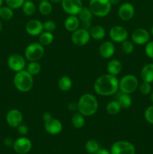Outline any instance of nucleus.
<instances>
[{"label": "nucleus", "mask_w": 153, "mask_h": 154, "mask_svg": "<svg viewBox=\"0 0 153 154\" xmlns=\"http://www.w3.org/2000/svg\"><path fill=\"white\" fill-rule=\"evenodd\" d=\"M93 88L99 96H112L118 90V80L116 76L108 73L99 76L94 81Z\"/></svg>", "instance_id": "f257e3e1"}, {"label": "nucleus", "mask_w": 153, "mask_h": 154, "mask_svg": "<svg viewBox=\"0 0 153 154\" xmlns=\"http://www.w3.org/2000/svg\"><path fill=\"white\" fill-rule=\"evenodd\" d=\"M98 109V102L92 93H84L77 102V111L84 117H91L96 114Z\"/></svg>", "instance_id": "f03ea898"}, {"label": "nucleus", "mask_w": 153, "mask_h": 154, "mask_svg": "<svg viewBox=\"0 0 153 154\" xmlns=\"http://www.w3.org/2000/svg\"><path fill=\"white\" fill-rule=\"evenodd\" d=\"M14 85L18 91L21 93H27L32 89L34 85V78L31 74L26 70L16 72L14 77Z\"/></svg>", "instance_id": "7ed1b4c3"}, {"label": "nucleus", "mask_w": 153, "mask_h": 154, "mask_svg": "<svg viewBox=\"0 0 153 154\" xmlns=\"http://www.w3.org/2000/svg\"><path fill=\"white\" fill-rule=\"evenodd\" d=\"M88 8L93 15L98 17H104L110 14L112 4L110 0H90Z\"/></svg>", "instance_id": "20e7f679"}, {"label": "nucleus", "mask_w": 153, "mask_h": 154, "mask_svg": "<svg viewBox=\"0 0 153 154\" xmlns=\"http://www.w3.org/2000/svg\"><path fill=\"white\" fill-rule=\"evenodd\" d=\"M139 82L136 77L134 75H125L118 81V90L121 93L131 94L137 89Z\"/></svg>", "instance_id": "39448f33"}, {"label": "nucleus", "mask_w": 153, "mask_h": 154, "mask_svg": "<svg viewBox=\"0 0 153 154\" xmlns=\"http://www.w3.org/2000/svg\"><path fill=\"white\" fill-rule=\"evenodd\" d=\"M44 54V47L39 42L29 44L24 51V57L29 62L39 61Z\"/></svg>", "instance_id": "423d86ee"}, {"label": "nucleus", "mask_w": 153, "mask_h": 154, "mask_svg": "<svg viewBox=\"0 0 153 154\" xmlns=\"http://www.w3.org/2000/svg\"><path fill=\"white\" fill-rule=\"evenodd\" d=\"M111 154H135L136 150L133 144L126 141H118L112 144L110 148Z\"/></svg>", "instance_id": "0eeeda50"}, {"label": "nucleus", "mask_w": 153, "mask_h": 154, "mask_svg": "<svg viewBox=\"0 0 153 154\" xmlns=\"http://www.w3.org/2000/svg\"><path fill=\"white\" fill-rule=\"evenodd\" d=\"M90 38H91V36H90L88 30L84 29L82 28L77 29L74 32H73L70 37L74 45L79 47L86 45L89 42Z\"/></svg>", "instance_id": "6e6552de"}, {"label": "nucleus", "mask_w": 153, "mask_h": 154, "mask_svg": "<svg viewBox=\"0 0 153 154\" xmlns=\"http://www.w3.org/2000/svg\"><path fill=\"white\" fill-rule=\"evenodd\" d=\"M8 66L14 72L22 71L26 67V59L21 54H13L8 59Z\"/></svg>", "instance_id": "1a4fd4ad"}, {"label": "nucleus", "mask_w": 153, "mask_h": 154, "mask_svg": "<svg viewBox=\"0 0 153 154\" xmlns=\"http://www.w3.org/2000/svg\"><path fill=\"white\" fill-rule=\"evenodd\" d=\"M109 35L111 40L116 43H122L127 40L128 32L122 26H114L111 27L109 31Z\"/></svg>", "instance_id": "9d476101"}, {"label": "nucleus", "mask_w": 153, "mask_h": 154, "mask_svg": "<svg viewBox=\"0 0 153 154\" xmlns=\"http://www.w3.org/2000/svg\"><path fill=\"white\" fill-rule=\"evenodd\" d=\"M62 8L68 15H77L83 7L81 0H62Z\"/></svg>", "instance_id": "9b49d317"}, {"label": "nucleus", "mask_w": 153, "mask_h": 154, "mask_svg": "<svg viewBox=\"0 0 153 154\" xmlns=\"http://www.w3.org/2000/svg\"><path fill=\"white\" fill-rule=\"evenodd\" d=\"M32 144L29 138L22 136L15 140L14 142L13 148L18 154H26L31 150Z\"/></svg>", "instance_id": "f8f14e48"}, {"label": "nucleus", "mask_w": 153, "mask_h": 154, "mask_svg": "<svg viewBox=\"0 0 153 154\" xmlns=\"http://www.w3.org/2000/svg\"><path fill=\"white\" fill-rule=\"evenodd\" d=\"M44 130L50 135H56L61 133V132L62 131L63 126L60 120H58L56 118H54V117H52L50 120L44 122Z\"/></svg>", "instance_id": "ddd939ff"}, {"label": "nucleus", "mask_w": 153, "mask_h": 154, "mask_svg": "<svg viewBox=\"0 0 153 154\" xmlns=\"http://www.w3.org/2000/svg\"><path fill=\"white\" fill-rule=\"evenodd\" d=\"M22 120L23 116L22 112L18 109L10 110L6 115V122L12 128H17V126L22 123Z\"/></svg>", "instance_id": "4468645a"}, {"label": "nucleus", "mask_w": 153, "mask_h": 154, "mask_svg": "<svg viewBox=\"0 0 153 154\" xmlns=\"http://www.w3.org/2000/svg\"><path fill=\"white\" fill-rule=\"evenodd\" d=\"M150 38V34L146 29L142 28H138L134 30L131 34V40L134 43L139 45H142L148 42Z\"/></svg>", "instance_id": "2eb2a0df"}, {"label": "nucleus", "mask_w": 153, "mask_h": 154, "mask_svg": "<svg viewBox=\"0 0 153 154\" xmlns=\"http://www.w3.org/2000/svg\"><path fill=\"white\" fill-rule=\"evenodd\" d=\"M26 32L31 36H39L44 32L43 23L38 20H30L26 24Z\"/></svg>", "instance_id": "dca6fc26"}, {"label": "nucleus", "mask_w": 153, "mask_h": 154, "mask_svg": "<svg viewBox=\"0 0 153 154\" xmlns=\"http://www.w3.org/2000/svg\"><path fill=\"white\" fill-rule=\"evenodd\" d=\"M135 13V8L131 3L124 2L119 6L118 10V15L121 20L124 21L130 20L132 19Z\"/></svg>", "instance_id": "f3484780"}, {"label": "nucleus", "mask_w": 153, "mask_h": 154, "mask_svg": "<svg viewBox=\"0 0 153 154\" xmlns=\"http://www.w3.org/2000/svg\"><path fill=\"white\" fill-rule=\"evenodd\" d=\"M115 46L110 41H106L100 45L98 49L99 54L104 59H110L115 54Z\"/></svg>", "instance_id": "a211bd4d"}, {"label": "nucleus", "mask_w": 153, "mask_h": 154, "mask_svg": "<svg viewBox=\"0 0 153 154\" xmlns=\"http://www.w3.org/2000/svg\"><path fill=\"white\" fill-rule=\"evenodd\" d=\"M80 23V20L76 15H69L64 22V28L68 32H73L75 30L79 29Z\"/></svg>", "instance_id": "6ab92c4d"}, {"label": "nucleus", "mask_w": 153, "mask_h": 154, "mask_svg": "<svg viewBox=\"0 0 153 154\" xmlns=\"http://www.w3.org/2000/svg\"><path fill=\"white\" fill-rule=\"evenodd\" d=\"M122 69V63L118 60H111L108 62L106 65V71L108 74L117 76L118 74H120Z\"/></svg>", "instance_id": "aec40b11"}, {"label": "nucleus", "mask_w": 153, "mask_h": 154, "mask_svg": "<svg viewBox=\"0 0 153 154\" xmlns=\"http://www.w3.org/2000/svg\"><path fill=\"white\" fill-rule=\"evenodd\" d=\"M140 77L144 82H153V63H148L142 67Z\"/></svg>", "instance_id": "412c9836"}, {"label": "nucleus", "mask_w": 153, "mask_h": 154, "mask_svg": "<svg viewBox=\"0 0 153 154\" xmlns=\"http://www.w3.org/2000/svg\"><path fill=\"white\" fill-rule=\"evenodd\" d=\"M91 38H92L94 40H102L104 38L106 35V30L103 26L99 25L93 26L88 30Z\"/></svg>", "instance_id": "4be33fe9"}, {"label": "nucleus", "mask_w": 153, "mask_h": 154, "mask_svg": "<svg viewBox=\"0 0 153 154\" xmlns=\"http://www.w3.org/2000/svg\"><path fill=\"white\" fill-rule=\"evenodd\" d=\"M71 123L75 129H82L86 123L85 117L77 111L74 112L71 117Z\"/></svg>", "instance_id": "5701e85b"}, {"label": "nucleus", "mask_w": 153, "mask_h": 154, "mask_svg": "<svg viewBox=\"0 0 153 154\" xmlns=\"http://www.w3.org/2000/svg\"><path fill=\"white\" fill-rule=\"evenodd\" d=\"M121 106L122 109H128L132 105V98L130 94L122 93L117 100Z\"/></svg>", "instance_id": "b1692460"}, {"label": "nucleus", "mask_w": 153, "mask_h": 154, "mask_svg": "<svg viewBox=\"0 0 153 154\" xmlns=\"http://www.w3.org/2000/svg\"><path fill=\"white\" fill-rule=\"evenodd\" d=\"M58 87L60 90L63 92H67L71 89L72 81L68 76H62L58 81Z\"/></svg>", "instance_id": "393cba45"}, {"label": "nucleus", "mask_w": 153, "mask_h": 154, "mask_svg": "<svg viewBox=\"0 0 153 154\" xmlns=\"http://www.w3.org/2000/svg\"><path fill=\"white\" fill-rule=\"evenodd\" d=\"M38 11L42 15L47 16L52 11V2L48 0H41L38 5Z\"/></svg>", "instance_id": "a878e982"}, {"label": "nucleus", "mask_w": 153, "mask_h": 154, "mask_svg": "<svg viewBox=\"0 0 153 154\" xmlns=\"http://www.w3.org/2000/svg\"><path fill=\"white\" fill-rule=\"evenodd\" d=\"M106 112L110 115H117L122 110L121 106L117 100H112L108 102L106 106Z\"/></svg>", "instance_id": "bb28decb"}, {"label": "nucleus", "mask_w": 153, "mask_h": 154, "mask_svg": "<svg viewBox=\"0 0 153 154\" xmlns=\"http://www.w3.org/2000/svg\"><path fill=\"white\" fill-rule=\"evenodd\" d=\"M54 40V36L52 32H49L44 31L41 34L39 35L38 42L44 47L48 46L51 45Z\"/></svg>", "instance_id": "cd10ccee"}, {"label": "nucleus", "mask_w": 153, "mask_h": 154, "mask_svg": "<svg viewBox=\"0 0 153 154\" xmlns=\"http://www.w3.org/2000/svg\"><path fill=\"white\" fill-rule=\"evenodd\" d=\"M22 12L26 16H32L36 11V6L31 0H26L22 7Z\"/></svg>", "instance_id": "c85d7f7f"}, {"label": "nucleus", "mask_w": 153, "mask_h": 154, "mask_svg": "<svg viewBox=\"0 0 153 154\" xmlns=\"http://www.w3.org/2000/svg\"><path fill=\"white\" fill-rule=\"evenodd\" d=\"M85 149L88 153L94 154L100 150V145L95 140H88L85 144Z\"/></svg>", "instance_id": "c756f323"}, {"label": "nucleus", "mask_w": 153, "mask_h": 154, "mask_svg": "<svg viewBox=\"0 0 153 154\" xmlns=\"http://www.w3.org/2000/svg\"><path fill=\"white\" fill-rule=\"evenodd\" d=\"M41 70V66H40V63L38 61H32L29 62L26 67V71L29 74H31L32 76L34 75H38Z\"/></svg>", "instance_id": "7c9ffc66"}, {"label": "nucleus", "mask_w": 153, "mask_h": 154, "mask_svg": "<svg viewBox=\"0 0 153 154\" xmlns=\"http://www.w3.org/2000/svg\"><path fill=\"white\" fill-rule=\"evenodd\" d=\"M80 21L84 20H92L93 17L92 12L89 9V8L82 7V9L80 11L78 14L76 15Z\"/></svg>", "instance_id": "2f4dec72"}, {"label": "nucleus", "mask_w": 153, "mask_h": 154, "mask_svg": "<svg viewBox=\"0 0 153 154\" xmlns=\"http://www.w3.org/2000/svg\"><path fill=\"white\" fill-rule=\"evenodd\" d=\"M14 16L13 9L8 6H2L0 8V18L4 20H9Z\"/></svg>", "instance_id": "473e14b6"}, {"label": "nucleus", "mask_w": 153, "mask_h": 154, "mask_svg": "<svg viewBox=\"0 0 153 154\" xmlns=\"http://www.w3.org/2000/svg\"><path fill=\"white\" fill-rule=\"evenodd\" d=\"M121 49L124 54H130L134 51V45L130 41L125 40L121 43Z\"/></svg>", "instance_id": "72a5a7b5"}, {"label": "nucleus", "mask_w": 153, "mask_h": 154, "mask_svg": "<svg viewBox=\"0 0 153 154\" xmlns=\"http://www.w3.org/2000/svg\"><path fill=\"white\" fill-rule=\"evenodd\" d=\"M26 0H5V3L7 6L10 7V8L18 9L22 8Z\"/></svg>", "instance_id": "f704fd0d"}, {"label": "nucleus", "mask_w": 153, "mask_h": 154, "mask_svg": "<svg viewBox=\"0 0 153 154\" xmlns=\"http://www.w3.org/2000/svg\"><path fill=\"white\" fill-rule=\"evenodd\" d=\"M44 31L49 32H53L56 29V24L53 20H47L43 23Z\"/></svg>", "instance_id": "c9c22d12"}, {"label": "nucleus", "mask_w": 153, "mask_h": 154, "mask_svg": "<svg viewBox=\"0 0 153 154\" xmlns=\"http://www.w3.org/2000/svg\"><path fill=\"white\" fill-rule=\"evenodd\" d=\"M146 120L150 124L153 125V105L148 107L144 113Z\"/></svg>", "instance_id": "e433bc0d"}, {"label": "nucleus", "mask_w": 153, "mask_h": 154, "mask_svg": "<svg viewBox=\"0 0 153 154\" xmlns=\"http://www.w3.org/2000/svg\"><path fill=\"white\" fill-rule=\"evenodd\" d=\"M140 91L142 95H148L152 91V86L150 83L147 82H142L140 86Z\"/></svg>", "instance_id": "4c0bfd02"}, {"label": "nucleus", "mask_w": 153, "mask_h": 154, "mask_svg": "<svg viewBox=\"0 0 153 154\" xmlns=\"http://www.w3.org/2000/svg\"><path fill=\"white\" fill-rule=\"evenodd\" d=\"M145 53L146 56L153 60V42H148L145 47Z\"/></svg>", "instance_id": "58836bf2"}, {"label": "nucleus", "mask_w": 153, "mask_h": 154, "mask_svg": "<svg viewBox=\"0 0 153 154\" xmlns=\"http://www.w3.org/2000/svg\"><path fill=\"white\" fill-rule=\"evenodd\" d=\"M17 132L22 136L26 135L28 132V128L26 125L21 123L19 126H17Z\"/></svg>", "instance_id": "ea45409f"}, {"label": "nucleus", "mask_w": 153, "mask_h": 154, "mask_svg": "<svg viewBox=\"0 0 153 154\" xmlns=\"http://www.w3.org/2000/svg\"><path fill=\"white\" fill-rule=\"evenodd\" d=\"M82 23V28L84 29L89 30L92 26V20H84L81 21Z\"/></svg>", "instance_id": "a19ab883"}, {"label": "nucleus", "mask_w": 153, "mask_h": 154, "mask_svg": "<svg viewBox=\"0 0 153 154\" xmlns=\"http://www.w3.org/2000/svg\"><path fill=\"white\" fill-rule=\"evenodd\" d=\"M68 110L72 112H76L77 111V103H75V102H70L68 104Z\"/></svg>", "instance_id": "79ce46f5"}, {"label": "nucleus", "mask_w": 153, "mask_h": 154, "mask_svg": "<svg viewBox=\"0 0 153 154\" xmlns=\"http://www.w3.org/2000/svg\"><path fill=\"white\" fill-rule=\"evenodd\" d=\"M14 142V141L11 138H6L4 140V145L7 146V147H11V146L13 147Z\"/></svg>", "instance_id": "37998d69"}, {"label": "nucleus", "mask_w": 153, "mask_h": 154, "mask_svg": "<svg viewBox=\"0 0 153 154\" xmlns=\"http://www.w3.org/2000/svg\"><path fill=\"white\" fill-rule=\"evenodd\" d=\"M52 114H51L50 113H49V112H45V113H44L43 116H42V118H43V120H44V122L46 121V120H50V119L52 118Z\"/></svg>", "instance_id": "c03bdc74"}, {"label": "nucleus", "mask_w": 153, "mask_h": 154, "mask_svg": "<svg viewBox=\"0 0 153 154\" xmlns=\"http://www.w3.org/2000/svg\"><path fill=\"white\" fill-rule=\"evenodd\" d=\"M94 154H111L110 151H108L106 149H100L98 151Z\"/></svg>", "instance_id": "a18cd8bd"}, {"label": "nucleus", "mask_w": 153, "mask_h": 154, "mask_svg": "<svg viewBox=\"0 0 153 154\" xmlns=\"http://www.w3.org/2000/svg\"><path fill=\"white\" fill-rule=\"evenodd\" d=\"M110 1L112 5H118L120 2V0H110Z\"/></svg>", "instance_id": "49530a36"}, {"label": "nucleus", "mask_w": 153, "mask_h": 154, "mask_svg": "<svg viewBox=\"0 0 153 154\" xmlns=\"http://www.w3.org/2000/svg\"><path fill=\"white\" fill-rule=\"evenodd\" d=\"M50 2L52 3H55V4H57V3L61 2L62 0H50Z\"/></svg>", "instance_id": "de8ad7c7"}, {"label": "nucleus", "mask_w": 153, "mask_h": 154, "mask_svg": "<svg viewBox=\"0 0 153 154\" xmlns=\"http://www.w3.org/2000/svg\"><path fill=\"white\" fill-rule=\"evenodd\" d=\"M150 99H151V101H152V103H153V91L152 92V93H151V96H150Z\"/></svg>", "instance_id": "09e8293b"}, {"label": "nucleus", "mask_w": 153, "mask_h": 154, "mask_svg": "<svg viewBox=\"0 0 153 154\" xmlns=\"http://www.w3.org/2000/svg\"><path fill=\"white\" fill-rule=\"evenodd\" d=\"M2 22H1V20H0V32H2Z\"/></svg>", "instance_id": "8fccbe9b"}, {"label": "nucleus", "mask_w": 153, "mask_h": 154, "mask_svg": "<svg viewBox=\"0 0 153 154\" xmlns=\"http://www.w3.org/2000/svg\"><path fill=\"white\" fill-rule=\"evenodd\" d=\"M3 2H4V0H0V8H1L2 6Z\"/></svg>", "instance_id": "3c124183"}, {"label": "nucleus", "mask_w": 153, "mask_h": 154, "mask_svg": "<svg viewBox=\"0 0 153 154\" xmlns=\"http://www.w3.org/2000/svg\"><path fill=\"white\" fill-rule=\"evenodd\" d=\"M151 33H152V35H153V26H152V28H151Z\"/></svg>", "instance_id": "603ef678"}, {"label": "nucleus", "mask_w": 153, "mask_h": 154, "mask_svg": "<svg viewBox=\"0 0 153 154\" xmlns=\"http://www.w3.org/2000/svg\"><path fill=\"white\" fill-rule=\"evenodd\" d=\"M38 1H41V0H38Z\"/></svg>", "instance_id": "864d4df0"}]
</instances>
